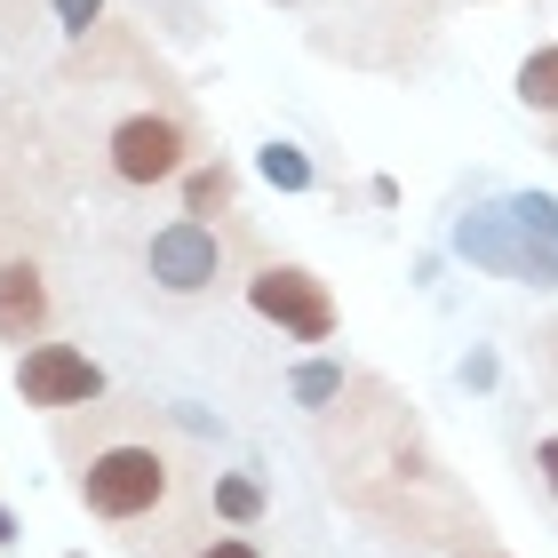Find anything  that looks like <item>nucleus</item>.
Returning <instances> with one entry per match:
<instances>
[{"mask_svg":"<svg viewBox=\"0 0 558 558\" xmlns=\"http://www.w3.org/2000/svg\"><path fill=\"white\" fill-rule=\"evenodd\" d=\"M454 256L495 279L558 288V192H502L487 208H471L454 223Z\"/></svg>","mask_w":558,"mask_h":558,"instance_id":"nucleus-1","label":"nucleus"},{"mask_svg":"<svg viewBox=\"0 0 558 558\" xmlns=\"http://www.w3.org/2000/svg\"><path fill=\"white\" fill-rule=\"evenodd\" d=\"M175 487V463H168V447H151V439H120V447H96L88 463H81V502L96 519H151L168 502Z\"/></svg>","mask_w":558,"mask_h":558,"instance_id":"nucleus-2","label":"nucleus"},{"mask_svg":"<svg viewBox=\"0 0 558 558\" xmlns=\"http://www.w3.org/2000/svg\"><path fill=\"white\" fill-rule=\"evenodd\" d=\"M247 303H256L264 319H279L295 343H327L336 336V303H327V288L303 264H264L256 279H247Z\"/></svg>","mask_w":558,"mask_h":558,"instance_id":"nucleus-3","label":"nucleus"},{"mask_svg":"<svg viewBox=\"0 0 558 558\" xmlns=\"http://www.w3.org/2000/svg\"><path fill=\"white\" fill-rule=\"evenodd\" d=\"M184 151H192V136L175 112H129L112 129V175L120 184H168L184 168Z\"/></svg>","mask_w":558,"mask_h":558,"instance_id":"nucleus-4","label":"nucleus"},{"mask_svg":"<svg viewBox=\"0 0 558 558\" xmlns=\"http://www.w3.org/2000/svg\"><path fill=\"white\" fill-rule=\"evenodd\" d=\"M16 391L33 408H88V399H105V367L72 343H33L16 360Z\"/></svg>","mask_w":558,"mask_h":558,"instance_id":"nucleus-5","label":"nucleus"},{"mask_svg":"<svg viewBox=\"0 0 558 558\" xmlns=\"http://www.w3.org/2000/svg\"><path fill=\"white\" fill-rule=\"evenodd\" d=\"M144 271L160 279L168 295H199V288H216V271H223V240L199 216H184V223H168V232H151Z\"/></svg>","mask_w":558,"mask_h":558,"instance_id":"nucleus-6","label":"nucleus"},{"mask_svg":"<svg viewBox=\"0 0 558 558\" xmlns=\"http://www.w3.org/2000/svg\"><path fill=\"white\" fill-rule=\"evenodd\" d=\"M48 319V288L33 264H0V343H33Z\"/></svg>","mask_w":558,"mask_h":558,"instance_id":"nucleus-7","label":"nucleus"},{"mask_svg":"<svg viewBox=\"0 0 558 558\" xmlns=\"http://www.w3.org/2000/svg\"><path fill=\"white\" fill-rule=\"evenodd\" d=\"M519 105L526 112H558V48H535L519 64Z\"/></svg>","mask_w":558,"mask_h":558,"instance_id":"nucleus-8","label":"nucleus"},{"mask_svg":"<svg viewBox=\"0 0 558 558\" xmlns=\"http://www.w3.org/2000/svg\"><path fill=\"white\" fill-rule=\"evenodd\" d=\"M343 384H351V375H343L336 360H303V367H295V399H303V408H336Z\"/></svg>","mask_w":558,"mask_h":558,"instance_id":"nucleus-9","label":"nucleus"},{"mask_svg":"<svg viewBox=\"0 0 558 558\" xmlns=\"http://www.w3.org/2000/svg\"><path fill=\"white\" fill-rule=\"evenodd\" d=\"M216 511L232 519V526H256L264 519V487H256V478H240V471H223L216 478Z\"/></svg>","mask_w":558,"mask_h":558,"instance_id":"nucleus-10","label":"nucleus"},{"mask_svg":"<svg viewBox=\"0 0 558 558\" xmlns=\"http://www.w3.org/2000/svg\"><path fill=\"white\" fill-rule=\"evenodd\" d=\"M256 168H264V184H279V192H312V160H303L295 144H264Z\"/></svg>","mask_w":558,"mask_h":558,"instance_id":"nucleus-11","label":"nucleus"},{"mask_svg":"<svg viewBox=\"0 0 558 558\" xmlns=\"http://www.w3.org/2000/svg\"><path fill=\"white\" fill-rule=\"evenodd\" d=\"M223 199H232V175H223V168H199V175H192V216L223 208Z\"/></svg>","mask_w":558,"mask_h":558,"instance_id":"nucleus-12","label":"nucleus"},{"mask_svg":"<svg viewBox=\"0 0 558 558\" xmlns=\"http://www.w3.org/2000/svg\"><path fill=\"white\" fill-rule=\"evenodd\" d=\"M96 16H105V0H57V24H64V33H88Z\"/></svg>","mask_w":558,"mask_h":558,"instance_id":"nucleus-13","label":"nucleus"},{"mask_svg":"<svg viewBox=\"0 0 558 558\" xmlns=\"http://www.w3.org/2000/svg\"><path fill=\"white\" fill-rule=\"evenodd\" d=\"M463 384H478V391L495 384V360H487V351H471V360H463Z\"/></svg>","mask_w":558,"mask_h":558,"instance_id":"nucleus-14","label":"nucleus"},{"mask_svg":"<svg viewBox=\"0 0 558 558\" xmlns=\"http://www.w3.org/2000/svg\"><path fill=\"white\" fill-rule=\"evenodd\" d=\"M199 558H256V543H240V535H223V543H208Z\"/></svg>","mask_w":558,"mask_h":558,"instance_id":"nucleus-15","label":"nucleus"},{"mask_svg":"<svg viewBox=\"0 0 558 558\" xmlns=\"http://www.w3.org/2000/svg\"><path fill=\"white\" fill-rule=\"evenodd\" d=\"M543 478H550V495H558V439H543Z\"/></svg>","mask_w":558,"mask_h":558,"instance_id":"nucleus-16","label":"nucleus"},{"mask_svg":"<svg viewBox=\"0 0 558 558\" xmlns=\"http://www.w3.org/2000/svg\"><path fill=\"white\" fill-rule=\"evenodd\" d=\"M9 535H16V519H9V511H0V543H9Z\"/></svg>","mask_w":558,"mask_h":558,"instance_id":"nucleus-17","label":"nucleus"},{"mask_svg":"<svg viewBox=\"0 0 558 558\" xmlns=\"http://www.w3.org/2000/svg\"><path fill=\"white\" fill-rule=\"evenodd\" d=\"M478 558H495V550H478Z\"/></svg>","mask_w":558,"mask_h":558,"instance_id":"nucleus-18","label":"nucleus"}]
</instances>
